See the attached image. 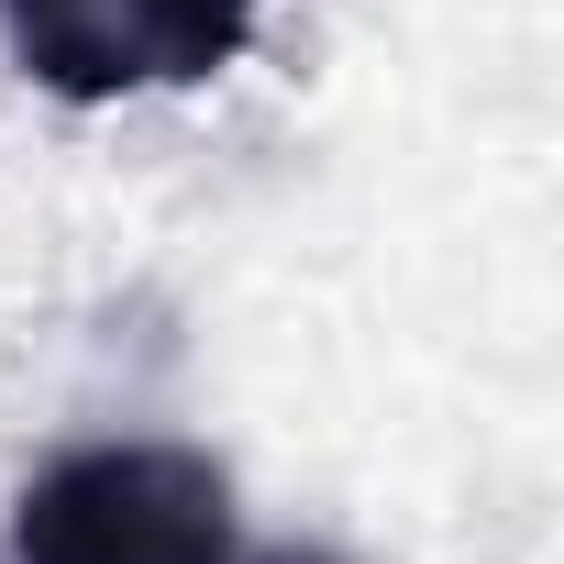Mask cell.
Here are the masks:
<instances>
[{"instance_id": "cell-1", "label": "cell", "mask_w": 564, "mask_h": 564, "mask_svg": "<svg viewBox=\"0 0 564 564\" xmlns=\"http://www.w3.org/2000/svg\"><path fill=\"white\" fill-rule=\"evenodd\" d=\"M12 564H243L232 476L188 443H78L12 498Z\"/></svg>"}, {"instance_id": "cell-2", "label": "cell", "mask_w": 564, "mask_h": 564, "mask_svg": "<svg viewBox=\"0 0 564 564\" xmlns=\"http://www.w3.org/2000/svg\"><path fill=\"white\" fill-rule=\"evenodd\" d=\"M265 0H0L12 67L78 111L133 89H199L254 45Z\"/></svg>"}, {"instance_id": "cell-3", "label": "cell", "mask_w": 564, "mask_h": 564, "mask_svg": "<svg viewBox=\"0 0 564 564\" xmlns=\"http://www.w3.org/2000/svg\"><path fill=\"white\" fill-rule=\"evenodd\" d=\"M265 564H333V553H265Z\"/></svg>"}]
</instances>
